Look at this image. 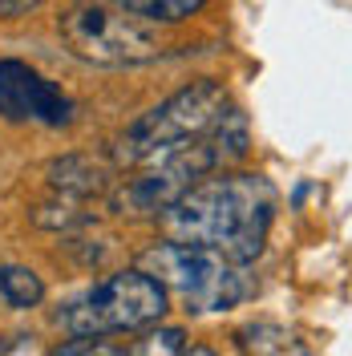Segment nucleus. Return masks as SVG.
<instances>
[{
  "label": "nucleus",
  "mask_w": 352,
  "mask_h": 356,
  "mask_svg": "<svg viewBox=\"0 0 352 356\" xmlns=\"http://www.w3.org/2000/svg\"><path fill=\"white\" fill-rule=\"evenodd\" d=\"M275 219V191L264 175L198 178L166 211H158V231L178 243H202L223 251L231 264L259 259Z\"/></svg>",
  "instance_id": "obj_1"
},
{
  "label": "nucleus",
  "mask_w": 352,
  "mask_h": 356,
  "mask_svg": "<svg viewBox=\"0 0 352 356\" xmlns=\"http://www.w3.org/2000/svg\"><path fill=\"white\" fill-rule=\"evenodd\" d=\"M170 312V296L150 271L130 267L110 280L93 284L77 300L57 312V328L65 336H113V332H142L154 328Z\"/></svg>",
  "instance_id": "obj_2"
},
{
  "label": "nucleus",
  "mask_w": 352,
  "mask_h": 356,
  "mask_svg": "<svg viewBox=\"0 0 352 356\" xmlns=\"http://www.w3.org/2000/svg\"><path fill=\"white\" fill-rule=\"evenodd\" d=\"M223 110H227V89L219 81H211V77L191 81L186 89L170 93L166 102H158L150 113H142L134 126H126V134L113 146V162L118 166H146L182 142L202 138Z\"/></svg>",
  "instance_id": "obj_3"
},
{
  "label": "nucleus",
  "mask_w": 352,
  "mask_h": 356,
  "mask_svg": "<svg viewBox=\"0 0 352 356\" xmlns=\"http://www.w3.org/2000/svg\"><path fill=\"white\" fill-rule=\"evenodd\" d=\"M138 267L150 271L162 288L178 291L191 312H227L247 296L239 264L202 243H178V239L154 243L142 251Z\"/></svg>",
  "instance_id": "obj_4"
},
{
  "label": "nucleus",
  "mask_w": 352,
  "mask_h": 356,
  "mask_svg": "<svg viewBox=\"0 0 352 356\" xmlns=\"http://www.w3.org/2000/svg\"><path fill=\"white\" fill-rule=\"evenodd\" d=\"M57 33L69 44V53L86 65H106V69L146 65L162 53V41L138 17L122 13V8L89 4V0L69 8L57 21Z\"/></svg>",
  "instance_id": "obj_5"
},
{
  "label": "nucleus",
  "mask_w": 352,
  "mask_h": 356,
  "mask_svg": "<svg viewBox=\"0 0 352 356\" xmlns=\"http://www.w3.org/2000/svg\"><path fill=\"white\" fill-rule=\"evenodd\" d=\"M0 118L61 130V126L73 122V102L61 93V86H53L33 65L0 61Z\"/></svg>",
  "instance_id": "obj_6"
},
{
  "label": "nucleus",
  "mask_w": 352,
  "mask_h": 356,
  "mask_svg": "<svg viewBox=\"0 0 352 356\" xmlns=\"http://www.w3.org/2000/svg\"><path fill=\"white\" fill-rule=\"evenodd\" d=\"M49 186L69 195V199H93V195L110 191V170L86 154H65L49 162Z\"/></svg>",
  "instance_id": "obj_7"
},
{
  "label": "nucleus",
  "mask_w": 352,
  "mask_h": 356,
  "mask_svg": "<svg viewBox=\"0 0 352 356\" xmlns=\"http://www.w3.org/2000/svg\"><path fill=\"white\" fill-rule=\"evenodd\" d=\"M207 142L215 146V154H219L223 166H231V162H239L247 154V118H243L235 106H227V110L215 118V126L207 130Z\"/></svg>",
  "instance_id": "obj_8"
},
{
  "label": "nucleus",
  "mask_w": 352,
  "mask_h": 356,
  "mask_svg": "<svg viewBox=\"0 0 352 356\" xmlns=\"http://www.w3.org/2000/svg\"><path fill=\"white\" fill-rule=\"evenodd\" d=\"M41 300H45V284H41L37 271L17 267V264L0 267V304H4V308L29 312V308H37Z\"/></svg>",
  "instance_id": "obj_9"
},
{
  "label": "nucleus",
  "mask_w": 352,
  "mask_h": 356,
  "mask_svg": "<svg viewBox=\"0 0 352 356\" xmlns=\"http://www.w3.org/2000/svg\"><path fill=\"white\" fill-rule=\"evenodd\" d=\"M207 0H113V8L130 13L138 21H162V24H175L186 21L191 13H198Z\"/></svg>",
  "instance_id": "obj_10"
},
{
  "label": "nucleus",
  "mask_w": 352,
  "mask_h": 356,
  "mask_svg": "<svg viewBox=\"0 0 352 356\" xmlns=\"http://www.w3.org/2000/svg\"><path fill=\"white\" fill-rule=\"evenodd\" d=\"M186 353V332L182 328H154L130 348V356H182Z\"/></svg>",
  "instance_id": "obj_11"
},
{
  "label": "nucleus",
  "mask_w": 352,
  "mask_h": 356,
  "mask_svg": "<svg viewBox=\"0 0 352 356\" xmlns=\"http://www.w3.org/2000/svg\"><path fill=\"white\" fill-rule=\"evenodd\" d=\"M53 356H130V348L110 344L102 336H69L61 348H53Z\"/></svg>",
  "instance_id": "obj_12"
},
{
  "label": "nucleus",
  "mask_w": 352,
  "mask_h": 356,
  "mask_svg": "<svg viewBox=\"0 0 352 356\" xmlns=\"http://www.w3.org/2000/svg\"><path fill=\"white\" fill-rule=\"evenodd\" d=\"M45 0H0V21H17L24 13H33V8H41Z\"/></svg>",
  "instance_id": "obj_13"
},
{
  "label": "nucleus",
  "mask_w": 352,
  "mask_h": 356,
  "mask_svg": "<svg viewBox=\"0 0 352 356\" xmlns=\"http://www.w3.org/2000/svg\"><path fill=\"white\" fill-rule=\"evenodd\" d=\"M182 356H219V353H215V348H186Z\"/></svg>",
  "instance_id": "obj_14"
}]
</instances>
